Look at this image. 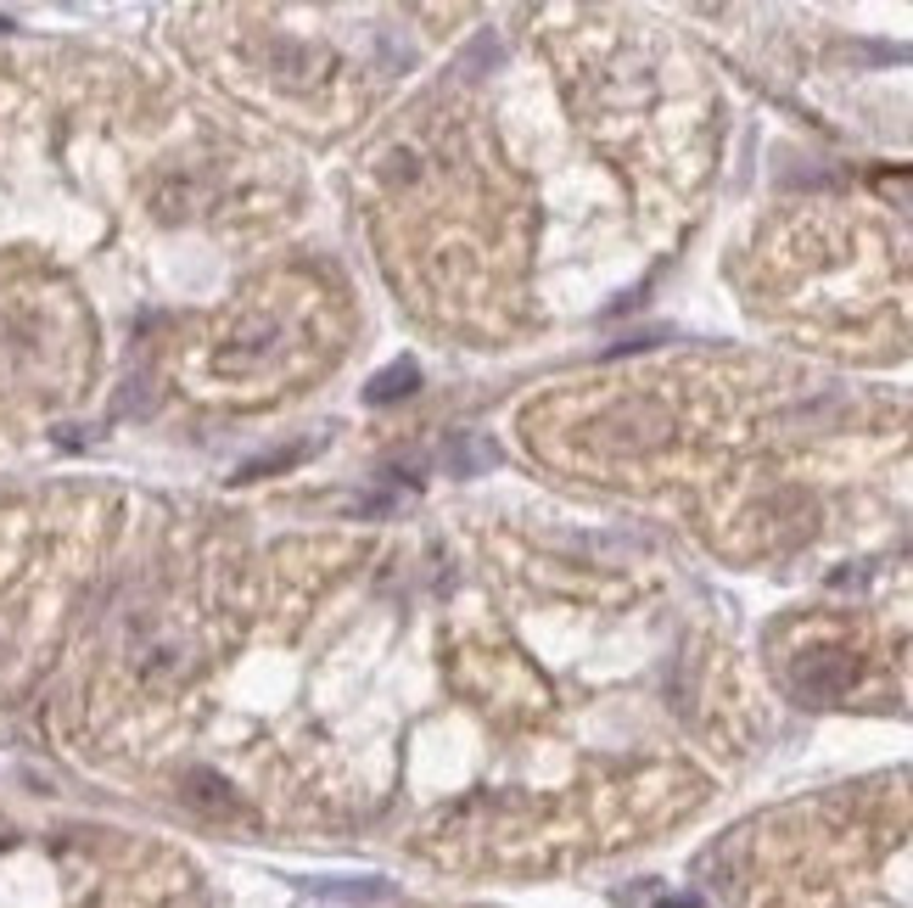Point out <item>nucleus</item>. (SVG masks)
<instances>
[{
    "instance_id": "1",
    "label": "nucleus",
    "mask_w": 913,
    "mask_h": 908,
    "mask_svg": "<svg viewBox=\"0 0 913 908\" xmlns=\"http://www.w3.org/2000/svg\"><path fill=\"white\" fill-rule=\"evenodd\" d=\"M286 147L95 45H0V455L140 410L247 415L359 337Z\"/></svg>"
},
{
    "instance_id": "2",
    "label": "nucleus",
    "mask_w": 913,
    "mask_h": 908,
    "mask_svg": "<svg viewBox=\"0 0 913 908\" xmlns=\"http://www.w3.org/2000/svg\"><path fill=\"white\" fill-rule=\"evenodd\" d=\"M0 908H208L163 841L84 819L0 814Z\"/></svg>"
}]
</instances>
